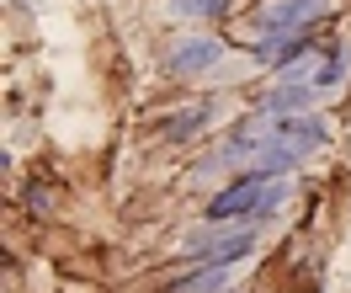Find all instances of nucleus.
<instances>
[{
	"label": "nucleus",
	"instance_id": "f03ea898",
	"mask_svg": "<svg viewBox=\"0 0 351 293\" xmlns=\"http://www.w3.org/2000/svg\"><path fill=\"white\" fill-rule=\"evenodd\" d=\"M181 11H192V16H219L223 11V0H176Z\"/></svg>",
	"mask_w": 351,
	"mask_h": 293
},
{
	"label": "nucleus",
	"instance_id": "f257e3e1",
	"mask_svg": "<svg viewBox=\"0 0 351 293\" xmlns=\"http://www.w3.org/2000/svg\"><path fill=\"white\" fill-rule=\"evenodd\" d=\"M219 54H223V48L213 43V38H181V43H176V54H171V69H176V75H186V69H192V75H202V69L219 65Z\"/></svg>",
	"mask_w": 351,
	"mask_h": 293
}]
</instances>
